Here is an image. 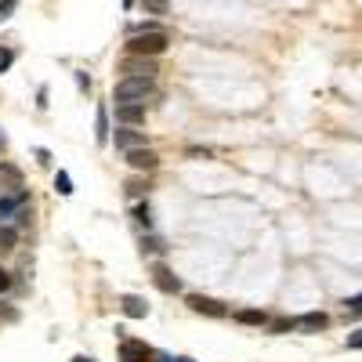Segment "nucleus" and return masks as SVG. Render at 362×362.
<instances>
[{
    "label": "nucleus",
    "mask_w": 362,
    "mask_h": 362,
    "mask_svg": "<svg viewBox=\"0 0 362 362\" xmlns=\"http://www.w3.org/2000/svg\"><path fill=\"white\" fill-rule=\"evenodd\" d=\"M120 362H160V355L152 352L145 341H123L120 344Z\"/></svg>",
    "instance_id": "nucleus-3"
},
{
    "label": "nucleus",
    "mask_w": 362,
    "mask_h": 362,
    "mask_svg": "<svg viewBox=\"0 0 362 362\" xmlns=\"http://www.w3.org/2000/svg\"><path fill=\"white\" fill-rule=\"evenodd\" d=\"M73 362H90V359H84V355H76V359H73Z\"/></svg>",
    "instance_id": "nucleus-26"
},
{
    "label": "nucleus",
    "mask_w": 362,
    "mask_h": 362,
    "mask_svg": "<svg viewBox=\"0 0 362 362\" xmlns=\"http://www.w3.org/2000/svg\"><path fill=\"white\" fill-rule=\"evenodd\" d=\"M236 319H239V322H247V326H265V322H268V315H265V312H254V308L239 312Z\"/></svg>",
    "instance_id": "nucleus-15"
},
{
    "label": "nucleus",
    "mask_w": 362,
    "mask_h": 362,
    "mask_svg": "<svg viewBox=\"0 0 362 362\" xmlns=\"http://www.w3.org/2000/svg\"><path fill=\"white\" fill-rule=\"evenodd\" d=\"M348 348H362V330H355L352 337H348Z\"/></svg>",
    "instance_id": "nucleus-23"
},
{
    "label": "nucleus",
    "mask_w": 362,
    "mask_h": 362,
    "mask_svg": "<svg viewBox=\"0 0 362 362\" xmlns=\"http://www.w3.org/2000/svg\"><path fill=\"white\" fill-rule=\"evenodd\" d=\"M344 308H348V315H352V319H359L362 315V293L352 297V301H344Z\"/></svg>",
    "instance_id": "nucleus-21"
},
{
    "label": "nucleus",
    "mask_w": 362,
    "mask_h": 362,
    "mask_svg": "<svg viewBox=\"0 0 362 362\" xmlns=\"http://www.w3.org/2000/svg\"><path fill=\"white\" fill-rule=\"evenodd\" d=\"M55 189H58V196H73V178H69L66 171H58V178H55Z\"/></svg>",
    "instance_id": "nucleus-16"
},
{
    "label": "nucleus",
    "mask_w": 362,
    "mask_h": 362,
    "mask_svg": "<svg viewBox=\"0 0 362 362\" xmlns=\"http://www.w3.org/2000/svg\"><path fill=\"white\" fill-rule=\"evenodd\" d=\"M8 287H11V279H8V272H4V268H0V293H4Z\"/></svg>",
    "instance_id": "nucleus-24"
},
{
    "label": "nucleus",
    "mask_w": 362,
    "mask_h": 362,
    "mask_svg": "<svg viewBox=\"0 0 362 362\" xmlns=\"http://www.w3.org/2000/svg\"><path fill=\"white\" fill-rule=\"evenodd\" d=\"M0 178H4V181H11V185H15V189L22 185V174L15 171V167H8V163H0Z\"/></svg>",
    "instance_id": "nucleus-17"
},
{
    "label": "nucleus",
    "mask_w": 362,
    "mask_h": 362,
    "mask_svg": "<svg viewBox=\"0 0 362 362\" xmlns=\"http://www.w3.org/2000/svg\"><path fill=\"white\" fill-rule=\"evenodd\" d=\"M167 44H171V36H167L163 29H141V33H131V40H127V55L156 58V55L167 51Z\"/></svg>",
    "instance_id": "nucleus-2"
},
{
    "label": "nucleus",
    "mask_w": 362,
    "mask_h": 362,
    "mask_svg": "<svg viewBox=\"0 0 362 362\" xmlns=\"http://www.w3.org/2000/svg\"><path fill=\"white\" fill-rule=\"evenodd\" d=\"M116 120L127 123V127H134L145 120V106H138V101H127V106H116Z\"/></svg>",
    "instance_id": "nucleus-8"
},
{
    "label": "nucleus",
    "mask_w": 362,
    "mask_h": 362,
    "mask_svg": "<svg viewBox=\"0 0 362 362\" xmlns=\"http://www.w3.org/2000/svg\"><path fill=\"white\" fill-rule=\"evenodd\" d=\"M11 62H15V51H11V47H0V73H8Z\"/></svg>",
    "instance_id": "nucleus-20"
},
{
    "label": "nucleus",
    "mask_w": 362,
    "mask_h": 362,
    "mask_svg": "<svg viewBox=\"0 0 362 362\" xmlns=\"http://www.w3.org/2000/svg\"><path fill=\"white\" fill-rule=\"evenodd\" d=\"M330 326V319L322 315V312H308L297 319V330H304V333H319V330H326Z\"/></svg>",
    "instance_id": "nucleus-10"
},
{
    "label": "nucleus",
    "mask_w": 362,
    "mask_h": 362,
    "mask_svg": "<svg viewBox=\"0 0 362 362\" xmlns=\"http://www.w3.org/2000/svg\"><path fill=\"white\" fill-rule=\"evenodd\" d=\"M127 163H131L134 167V171H156V167H160V156H156V152H152V149H127Z\"/></svg>",
    "instance_id": "nucleus-6"
},
{
    "label": "nucleus",
    "mask_w": 362,
    "mask_h": 362,
    "mask_svg": "<svg viewBox=\"0 0 362 362\" xmlns=\"http://www.w3.org/2000/svg\"><path fill=\"white\" fill-rule=\"evenodd\" d=\"M152 282H156L163 293H178V290H181V279H178L167 265H152Z\"/></svg>",
    "instance_id": "nucleus-7"
},
{
    "label": "nucleus",
    "mask_w": 362,
    "mask_h": 362,
    "mask_svg": "<svg viewBox=\"0 0 362 362\" xmlns=\"http://www.w3.org/2000/svg\"><path fill=\"white\" fill-rule=\"evenodd\" d=\"M95 127H98V131H95L98 145H106V141H109V112H106V109H98V120H95Z\"/></svg>",
    "instance_id": "nucleus-13"
},
{
    "label": "nucleus",
    "mask_w": 362,
    "mask_h": 362,
    "mask_svg": "<svg viewBox=\"0 0 362 362\" xmlns=\"http://www.w3.org/2000/svg\"><path fill=\"white\" fill-rule=\"evenodd\" d=\"M189 308L200 315H210V319H225L228 308L221 301H214V297H203V293H189Z\"/></svg>",
    "instance_id": "nucleus-5"
},
{
    "label": "nucleus",
    "mask_w": 362,
    "mask_h": 362,
    "mask_svg": "<svg viewBox=\"0 0 362 362\" xmlns=\"http://www.w3.org/2000/svg\"><path fill=\"white\" fill-rule=\"evenodd\" d=\"M134 221L149 228V221H152V217H149V203H138V206H134Z\"/></svg>",
    "instance_id": "nucleus-19"
},
{
    "label": "nucleus",
    "mask_w": 362,
    "mask_h": 362,
    "mask_svg": "<svg viewBox=\"0 0 362 362\" xmlns=\"http://www.w3.org/2000/svg\"><path fill=\"white\" fill-rule=\"evenodd\" d=\"M268 330H272V333H290V330H297V319H276Z\"/></svg>",
    "instance_id": "nucleus-18"
},
{
    "label": "nucleus",
    "mask_w": 362,
    "mask_h": 362,
    "mask_svg": "<svg viewBox=\"0 0 362 362\" xmlns=\"http://www.w3.org/2000/svg\"><path fill=\"white\" fill-rule=\"evenodd\" d=\"M15 243H19V232L11 228V225H4V228H0V254H4V250H15Z\"/></svg>",
    "instance_id": "nucleus-14"
},
{
    "label": "nucleus",
    "mask_w": 362,
    "mask_h": 362,
    "mask_svg": "<svg viewBox=\"0 0 362 362\" xmlns=\"http://www.w3.org/2000/svg\"><path fill=\"white\" fill-rule=\"evenodd\" d=\"M19 8V0H0V22L4 19H11V11Z\"/></svg>",
    "instance_id": "nucleus-22"
},
{
    "label": "nucleus",
    "mask_w": 362,
    "mask_h": 362,
    "mask_svg": "<svg viewBox=\"0 0 362 362\" xmlns=\"http://www.w3.org/2000/svg\"><path fill=\"white\" fill-rule=\"evenodd\" d=\"M123 76H156V58H149V55H127L123 58V66H120Z\"/></svg>",
    "instance_id": "nucleus-4"
},
{
    "label": "nucleus",
    "mask_w": 362,
    "mask_h": 362,
    "mask_svg": "<svg viewBox=\"0 0 362 362\" xmlns=\"http://www.w3.org/2000/svg\"><path fill=\"white\" fill-rule=\"evenodd\" d=\"M152 95H156V80H152V76H123V80L116 84V90H112L116 106H127V101L145 106Z\"/></svg>",
    "instance_id": "nucleus-1"
},
{
    "label": "nucleus",
    "mask_w": 362,
    "mask_h": 362,
    "mask_svg": "<svg viewBox=\"0 0 362 362\" xmlns=\"http://www.w3.org/2000/svg\"><path fill=\"white\" fill-rule=\"evenodd\" d=\"M120 308H123L127 319H145L149 315V301H145V297H134V293H127L120 301Z\"/></svg>",
    "instance_id": "nucleus-9"
},
{
    "label": "nucleus",
    "mask_w": 362,
    "mask_h": 362,
    "mask_svg": "<svg viewBox=\"0 0 362 362\" xmlns=\"http://www.w3.org/2000/svg\"><path fill=\"white\" fill-rule=\"evenodd\" d=\"M0 141H4V134H0Z\"/></svg>",
    "instance_id": "nucleus-27"
},
{
    "label": "nucleus",
    "mask_w": 362,
    "mask_h": 362,
    "mask_svg": "<svg viewBox=\"0 0 362 362\" xmlns=\"http://www.w3.org/2000/svg\"><path fill=\"white\" fill-rule=\"evenodd\" d=\"M116 145L120 149H138V145H145V134L141 131H131V127H120V131H116Z\"/></svg>",
    "instance_id": "nucleus-11"
},
{
    "label": "nucleus",
    "mask_w": 362,
    "mask_h": 362,
    "mask_svg": "<svg viewBox=\"0 0 362 362\" xmlns=\"http://www.w3.org/2000/svg\"><path fill=\"white\" fill-rule=\"evenodd\" d=\"M25 206V192H15V196H0V221L4 217H11V214H19Z\"/></svg>",
    "instance_id": "nucleus-12"
},
{
    "label": "nucleus",
    "mask_w": 362,
    "mask_h": 362,
    "mask_svg": "<svg viewBox=\"0 0 362 362\" xmlns=\"http://www.w3.org/2000/svg\"><path fill=\"white\" fill-rule=\"evenodd\" d=\"M160 362H192V359H185V355H178V359H171V355H160Z\"/></svg>",
    "instance_id": "nucleus-25"
}]
</instances>
